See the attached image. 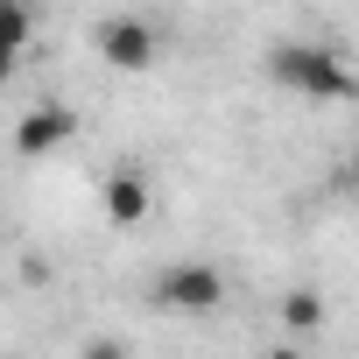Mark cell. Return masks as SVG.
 I'll return each mask as SVG.
<instances>
[{
    "label": "cell",
    "mask_w": 359,
    "mask_h": 359,
    "mask_svg": "<svg viewBox=\"0 0 359 359\" xmlns=\"http://www.w3.org/2000/svg\"><path fill=\"white\" fill-rule=\"evenodd\" d=\"M71 134H78V113H71V106H29V113L15 120V155H22V162L57 155Z\"/></svg>",
    "instance_id": "obj_4"
},
{
    "label": "cell",
    "mask_w": 359,
    "mask_h": 359,
    "mask_svg": "<svg viewBox=\"0 0 359 359\" xmlns=\"http://www.w3.org/2000/svg\"><path fill=\"white\" fill-rule=\"evenodd\" d=\"M345 184H352V191H359V148H352V169H345Z\"/></svg>",
    "instance_id": "obj_8"
},
{
    "label": "cell",
    "mask_w": 359,
    "mask_h": 359,
    "mask_svg": "<svg viewBox=\"0 0 359 359\" xmlns=\"http://www.w3.org/2000/svg\"><path fill=\"white\" fill-rule=\"evenodd\" d=\"M261 78H268L275 92H289V99H310V106H345V99H359L352 64H345L331 43H310V36L275 43V50L261 57Z\"/></svg>",
    "instance_id": "obj_1"
},
{
    "label": "cell",
    "mask_w": 359,
    "mask_h": 359,
    "mask_svg": "<svg viewBox=\"0 0 359 359\" xmlns=\"http://www.w3.org/2000/svg\"><path fill=\"white\" fill-rule=\"evenodd\" d=\"M282 317H289L296 331H310V324H324V296H317V289H289V296H282Z\"/></svg>",
    "instance_id": "obj_7"
},
{
    "label": "cell",
    "mask_w": 359,
    "mask_h": 359,
    "mask_svg": "<svg viewBox=\"0 0 359 359\" xmlns=\"http://www.w3.org/2000/svg\"><path fill=\"white\" fill-rule=\"evenodd\" d=\"M99 205H106V219H113L120 233H134V226H148L155 191H148V176H141V169H113L106 184H99Z\"/></svg>",
    "instance_id": "obj_5"
},
{
    "label": "cell",
    "mask_w": 359,
    "mask_h": 359,
    "mask_svg": "<svg viewBox=\"0 0 359 359\" xmlns=\"http://www.w3.org/2000/svg\"><path fill=\"white\" fill-rule=\"evenodd\" d=\"M29 36H36V15L22 8V0H0V85L15 78V64H22Z\"/></svg>",
    "instance_id": "obj_6"
},
{
    "label": "cell",
    "mask_w": 359,
    "mask_h": 359,
    "mask_svg": "<svg viewBox=\"0 0 359 359\" xmlns=\"http://www.w3.org/2000/svg\"><path fill=\"white\" fill-rule=\"evenodd\" d=\"M148 303H155L162 317H212V310L226 303V275H219L212 261H176V268L155 275Z\"/></svg>",
    "instance_id": "obj_2"
},
{
    "label": "cell",
    "mask_w": 359,
    "mask_h": 359,
    "mask_svg": "<svg viewBox=\"0 0 359 359\" xmlns=\"http://www.w3.org/2000/svg\"><path fill=\"white\" fill-rule=\"evenodd\" d=\"M99 64L120 78H148L162 64V29L148 15H106L99 22Z\"/></svg>",
    "instance_id": "obj_3"
}]
</instances>
